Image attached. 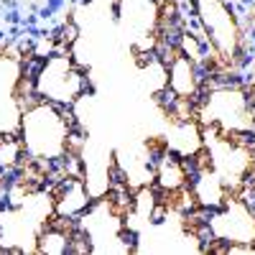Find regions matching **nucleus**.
Instances as JSON below:
<instances>
[{
	"mask_svg": "<svg viewBox=\"0 0 255 255\" xmlns=\"http://www.w3.org/2000/svg\"><path fill=\"white\" fill-rule=\"evenodd\" d=\"M207 250L222 253L225 245H255V209L240 197L230 194L227 202L204 212V225L197 230Z\"/></svg>",
	"mask_w": 255,
	"mask_h": 255,
	"instance_id": "20e7f679",
	"label": "nucleus"
},
{
	"mask_svg": "<svg viewBox=\"0 0 255 255\" xmlns=\"http://www.w3.org/2000/svg\"><path fill=\"white\" fill-rule=\"evenodd\" d=\"M253 92V90H250ZM250 108H253V120H255V92H253V102H250Z\"/></svg>",
	"mask_w": 255,
	"mask_h": 255,
	"instance_id": "2eb2a0df",
	"label": "nucleus"
},
{
	"mask_svg": "<svg viewBox=\"0 0 255 255\" xmlns=\"http://www.w3.org/2000/svg\"><path fill=\"white\" fill-rule=\"evenodd\" d=\"M51 197H54V215L59 220H67V222H77L95 202L87 184H84V179L79 174L56 179V184L51 189Z\"/></svg>",
	"mask_w": 255,
	"mask_h": 255,
	"instance_id": "1a4fd4ad",
	"label": "nucleus"
},
{
	"mask_svg": "<svg viewBox=\"0 0 255 255\" xmlns=\"http://www.w3.org/2000/svg\"><path fill=\"white\" fill-rule=\"evenodd\" d=\"M204 130V158L207 163L220 174L232 194L253 179V148L250 135H227L215 128H202Z\"/></svg>",
	"mask_w": 255,
	"mask_h": 255,
	"instance_id": "39448f33",
	"label": "nucleus"
},
{
	"mask_svg": "<svg viewBox=\"0 0 255 255\" xmlns=\"http://www.w3.org/2000/svg\"><path fill=\"white\" fill-rule=\"evenodd\" d=\"M20 145L26 151V158L44 166L49 176L67 161L72 153H79L82 135L69 108H59L46 100H28L20 113L18 128Z\"/></svg>",
	"mask_w": 255,
	"mask_h": 255,
	"instance_id": "f257e3e1",
	"label": "nucleus"
},
{
	"mask_svg": "<svg viewBox=\"0 0 255 255\" xmlns=\"http://www.w3.org/2000/svg\"><path fill=\"white\" fill-rule=\"evenodd\" d=\"M26 77H31V87L38 100L54 102L59 108H72L90 92V77L69 51H54L46 59L36 56L33 69H28Z\"/></svg>",
	"mask_w": 255,
	"mask_h": 255,
	"instance_id": "7ed1b4c3",
	"label": "nucleus"
},
{
	"mask_svg": "<svg viewBox=\"0 0 255 255\" xmlns=\"http://www.w3.org/2000/svg\"><path fill=\"white\" fill-rule=\"evenodd\" d=\"M250 90H253V92H255V77H253V87H250Z\"/></svg>",
	"mask_w": 255,
	"mask_h": 255,
	"instance_id": "dca6fc26",
	"label": "nucleus"
},
{
	"mask_svg": "<svg viewBox=\"0 0 255 255\" xmlns=\"http://www.w3.org/2000/svg\"><path fill=\"white\" fill-rule=\"evenodd\" d=\"M153 186L166 199L181 194L189 189V161L161 145L153 156Z\"/></svg>",
	"mask_w": 255,
	"mask_h": 255,
	"instance_id": "9d476101",
	"label": "nucleus"
},
{
	"mask_svg": "<svg viewBox=\"0 0 255 255\" xmlns=\"http://www.w3.org/2000/svg\"><path fill=\"white\" fill-rule=\"evenodd\" d=\"M209 49L222 61H238L243 54V28L227 0H189Z\"/></svg>",
	"mask_w": 255,
	"mask_h": 255,
	"instance_id": "423d86ee",
	"label": "nucleus"
},
{
	"mask_svg": "<svg viewBox=\"0 0 255 255\" xmlns=\"http://www.w3.org/2000/svg\"><path fill=\"white\" fill-rule=\"evenodd\" d=\"M74 235H77V222H67V220L54 217L38 232L36 253H41V255H67V253H72Z\"/></svg>",
	"mask_w": 255,
	"mask_h": 255,
	"instance_id": "f8f14e48",
	"label": "nucleus"
},
{
	"mask_svg": "<svg viewBox=\"0 0 255 255\" xmlns=\"http://www.w3.org/2000/svg\"><path fill=\"white\" fill-rule=\"evenodd\" d=\"M225 255H255V245H225Z\"/></svg>",
	"mask_w": 255,
	"mask_h": 255,
	"instance_id": "ddd939ff",
	"label": "nucleus"
},
{
	"mask_svg": "<svg viewBox=\"0 0 255 255\" xmlns=\"http://www.w3.org/2000/svg\"><path fill=\"white\" fill-rule=\"evenodd\" d=\"M166 90L171 92L174 100L181 102H191L197 105L202 90H204V72L202 67L189 59L186 54H181L179 49H174L166 59Z\"/></svg>",
	"mask_w": 255,
	"mask_h": 255,
	"instance_id": "6e6552de",
	"label": "nucleus"
},
{
	"mask_svg": "<svg viewBox=\"0 0 255 255\" xmlns=\"http://www.w3.org/2000/svg\"><path fill=\"white\" fill-rule=\"evenodd\" d=\"M163 148H168L171 153L181 156V158H194L204 151V130L202 123L197 118H168V128L166 135L161 138Z\"/></svg>",
	"mask_w": 255,
	"mask_h": 255,
	"instance_id": "9b49d317",
	"label": "nucleus"
},
{
	"mask_svg": "<svg viewBox=\"0 0 255 255\" xmlns=\"http://www.w3.org/2000/svg\"><path fill=\"white\" fill-rule=\"evenodd\" d=\"M115 15L120 31L130 36L133 49L153 51V44L158 41V26H161V5L156 0H118Z\"/></svg>",
	"mask_w": 255,
	"mask_h": 255,
	"instance_id": "0eeeda50",
	"label": "nucleus"
},
{
	"mask_svg": "<svg viewBox=\"0 0 255 255\" xmlns=\"http://www.w3.org/2000/svg\"><path fill=\"white\" fill-rule=\"evenodd\" d=\"M100 3H105V5H108L110 10H115V3H118V0H100Z\"/></svg>",
	"mask_w": 255,
	"mask_h": 255,
	"instance_id": "4468645a",
	"label": "nucleus"
},
{
	"mask_svg": "<svg viewBox=\"0 0 255 255\" xmlns=\"http://www.w3.org/2000/svg\"><path fill=\"white\" fill-rule=\"evenodd\" d=\"M253 92L240 82H215L202 90L194 110L202 128H215L227 135H255Z\"/></svg>",
	"mask_w": 255,
	"mask_h": 255,
	"instance_id": "f03ea898",
	"label": "nucleus"
}]
</instances>
